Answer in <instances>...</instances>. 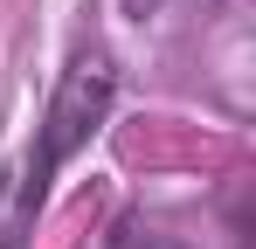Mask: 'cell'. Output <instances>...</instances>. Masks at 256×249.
Segmentation results:
<instances>
[{"label":"cell","mask_w":256,"mask_h":249,"mask_svg":"<svg viewBox=\"0 0 256 249\" xmlns=\"http://www.w3.org/2000/svg\"><path fill=\"white\" fill-rule=\"evenodd\" d=\"M111 97H118V62L104 48H76L70 70L48 90V111L35 124V138H28V152L14 166H0V249H28L35 242V222L48 208V180L104 132Z\"/></svg>","instance_id":"obj_1"},{"label":"cell","mask_w":256,"mask_h":249,"mask_svg":"<svg viewBox=\"0 0 256 249\" xmlns=\"http://www.w3.org/2000/svg\"><path fill=\"white\" fill-rule=\"evenodd\" d=\"M104 249H187V242L173 228H160V222H146V214H118L111 236H104Z\"/></svg>","instance_id":"obj_2"},{"label":"cell","mask_w":256,"mask_h":249,"mask_svg":"<svg viewBox=\"0 0 256 249\" xmlns=\"http://www.w3.org/2000/svg\"><path fill=\"white\" fill-rule=\"evenodd\" d=\"M118 7H125V21H138V28H146V21H160V14H166V0H118Z\"/></svg>","instance_id":"obj_3"}]
</instances>
